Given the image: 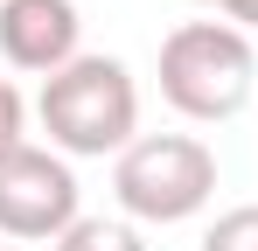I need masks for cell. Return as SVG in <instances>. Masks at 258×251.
I'll return each instance as SVG.
<instances>
[{
    "mask_svg": "<svg viewBox=\"0 0 258 251\" xmlns=\"http://www.w3.org/2000/svg\"><path fill=\"white\" fill-rule=\"evenodd\" d=\"M216 7H223V0H216Z\"/></svg>",
    "mask_w": 258,
    "mask_h": 251,
    "instance_id": "cell-11",
    "label": "cell"
},
{
    "mask_svg": "<svg viewBox=\"0 0 258 251\" xmlns=\"http://www.w3.org/2000/svg\"><path fill=\"white\" fill-rule=\"evenodd\" d=\"M223 14H230V28H258V0H223Z\"/></svg>",
    "mask_w": 258,
    "mask_h": 251,
    "instance_id": "cell-9",
    "label": "cell"
},
{
    "mask_svg": "<svg viewBox=\"0 0 258 251\" xmlns=\"http://www.w3.org/2000/svg\"><path fill=\"white\" fill-rule=\"evenodd\" d=\"M28 147V105H21V91L0 77V161L7 154H21Z\"/></svg>",
    "mask_w": 258,
    "mask_h": 251,
    "instance_id": "cell-8",
    "label": "cell"
},
{
    "mask_svg": "<svg viewBox=\"0 0 258 251\" xmlns=\"http://www.w3.org/2000/svg\"><path fill=\"white\" fill-rule=\"evenodd\" d=\"M203 251H258V203L223 209L210 230H203Z\"/></svg>",
    "mask_w": 258,
    "mask_h": 251,
    "instance_id": "cell-7",
    "label": "cell"
},
{
    "mask_svg": "<svg viewBox=\"0 0 258 251\" xmlns=\"http://www.w3.org/2000/svg\"><path fill=\"white\" fill-rule=\"evenodd\" d=\"M56 251H147V244H140V230L119 223V216H77V223L56 237Z\"/></svg>",
    "mask_w": 258,
    "mask_h": 251,
    "instance_id": "cell-6",
    "label": "cell"
},
{
    "mask_svg": "<svg viewBox=\"0 0 258 251\" xmlns=\"http://www.w3.org/2000/svg\"><path fill=\"white\" fill-rule=\"evenodd\" d=\"M0 251H21V244H0Z\"/></svg>",
    "mask_w": 258,
    "mask_h": 251,
    "instance_id": "cell-10",
    "label": "cell"
},
{
    "mask_svg": "<svg viewBox=\"0 0 258 251\" xmlns=\"http://www.w3.org/2000/svg\"><path fill=\"white\" fill-rule=\"evenodd\" d=\"M42 133L49 147L70 161H105V154H126L140 140V84L119 56H77L63 63L56 77H42Z\"/></svg>",
    "mask_w": 258,
    "mask_h": 251,
    "instance_id": "cell-1",
    "label": "cell"
},
{
    "mask_svg": "<svg viewBox=\"0 0 258 251\" xmlns=\"http://www.w3.org/2000/svg\"><path fill=\"white\" fill-rule=\"evenodd\" d=\"M251 84H258L251 35L230 21H181L161 42V98L196 126L237 119L251 105Z\"/></svg>",
    "mask_w": 258,
    "mask_h": 251,
    "instance_id": "cell-2",
    "label": "cell"
},
{
    "mask_svg": "<svg viewBox=\"0 0 258 251\" xmlns=\"http://www.w3.org/2000/svg\"><path fill=\"white\" fill-rule=\"evenodd\" d=\"M84 21L70 0H0V56L28 77H56L63 63H77Z\"/></svg>",
    "mask_w": 258,
    "mask_h": 251,
    "instance_id": "cell-5",
    "label": "cell"
},
{
    "mask_svg": "<svg viewBox=\"0 0 258 251\" xmlns=\"http://www.w3.org/2000/svg\"><path fill=\"white\" fill-rule=\"evenodd\" d=\"M112 196L133 223H188L216 196V154L196 133H140L112 161Z\"/></svg>",
    "mask_w": 258,
    "mask_h": 251,
    "instance_id": "cell-3",
    "label": "cell"
},
{
    "mask_svg": "<svg viewBox=\"0 0 258 251\" xmlns=\"http://www.w3.org/2000/svg\"><path fill=\"white\" fill-rule=\"evenodd\" d=\"M77 174L70 161L56 154V147H21V154H7L0 161V230L7 237H21V244H35V237H63L84 209H77Z\"/></svg>",
    "mask_w": 258,
    "mask_h": 251,
    "instance_id": "cell-4",
    "label": "cell"
}]
</instances>
